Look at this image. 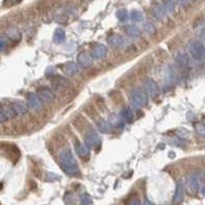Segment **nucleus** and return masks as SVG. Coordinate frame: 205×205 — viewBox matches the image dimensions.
Listing matches in <instances>:
<instances>
[{"label":"nucleus","mask_w":205,"mask_h":205,"mask_svg":"<svg viewBox=\"0 0 205 205\" xmlns=\"http://www.w3.org/2000/svg\"><path fill=\"white\" fill-rule=\"evenodd\" d=\"M64 202L67 204V205H71L72 203H74V196L72 193H66L65 196H64Z\"/></svg>","instance_id":"nucleus-29"},{"label":"nucleus","mask_w":205,"mask_h":205,"mask_svg":"<svg viewBox=\"0 0 205 205\" xmlns=\"http://www.w3.org/2000/svg\"><path fill=\"white\" fill-rule=\"evenodd\" d=\"M189 186L192 190H194V191H197V190L199 189V178H198V176H197V174H195V173L190 174Z\"/></svg>","instance_id":"nucleus-19"},{"label":"nucleus","mask_w":205,"mask_h":205,"mask_svg":"<svg viewBox=\"0 0 205 205\" xmlns=\"http://www.w3.org/2000/svg\"><path fill=\"white\" fill-rule=\"evenodd\" d=\"M204 125H205V120H204Z\"/></svg>","instance_id":"nucleus-39"},{"label":"nucleus","mask_w":205,"mask_h":205,"mask_svg":"<svg viewBox=\"0 0 205 205\" xmlns=\"http://www.w3.org/2000/svg\"><path fill=\"white\" fill-rule=\"evenodd\" d=\"M75 152L80 158H86L90 155V150H89V147L86 144L80 142V141H76L75 142Z\"/></svg>","instance_id":"nucleus-11"},{"label":"nucleus","mask_w":205,"mask_h":205,"mask_svg":"<svg viewBox=\"0 0 205 205\" xmlns=\"http://www.w3.org/2000/svg\"><path fill=\"white\" fill-rule=\"evenodd\" d=\"M13 107L17 110L18 114H24L27 113V110H28V106L26 105V104H24L23 102H16L13 105Z\"/></svg>","instance_id":"nucleus-21"},{"label":"nucleus","mask_w":205,"mask_h":205,"mask_svg":"<svg viewBox=\"0 0 205 205\" xmlns=\"http://www.w3.org/2000/svg\"><path fill=\"white\" fill-rule=\"evenodd\" d=\"M121 117L124 119L125 122H128V123L132 122V120H133V113H132L131 108H130V107H125L124 110L122 111V115H121Z\"/></svg>","instance_id":"nucleus-22"},{"label":"nucleus","mask_w":205,"mask_h":205,"mask_svg":"<svg viewBox=\"0 0 205 205\" xmlns=\"http://www.w3.org/2000/svg\"><path fill=\"white\" fill-rule=\"evenodd\" d=\"M7 40V36H5L4 34L1 35V40H0V43H1V51H3L5 48V42Z\"/></svg>","instance_id":"nucleus-34"},{"label":"nucleus","mask_w":205,"mask_h":205,"mask_svg":"<svg viewBox=\"0 0 205 205\" xmlns=\"http://www.w3.org/2000/svg\"><path fill=\"white\" fill-rule=\"evenodd\" d=\"M201 193H202L203 195L205 196V187H203L202 189H201Z\"/></svg>","instance_id":"nucleus-38"},{"label":"nucleus","mask_w":205,"mask_h":205,"mask_svg":"<svg viewBox=\"0 0 205 205\" xmlns=\"http://www.w3.org/2000/svg\"><path fill=\"white\" fill-rule=\"evenodd\" d=\"M125 32L128 34L130 37H138L140 35L139 29L134 25H128L125 28Z\"/></svg>","instance_id":"nucleus-20"},{"label":"nucleus","mask_w":205,"mask_h":205,"mask_svg":"<svg viewBox=\"0 0 205 205\" xmlns=\"http://www.w3.org/2000/svg\"><path fill=\"white\" fill-rule=\"evenodd\" d=\"M117 17L121 22H125L128 19V13L125 8H121L117 12Z\"/></svg>","instance_id":"nucleus-27"},{"label":"nucleus","mask_w":205,"mask_h":205,"mask_svg":"<svg viewBox=\"0 0 205 205\" xmlns=\"http://www.w3.org/2000/svg\"><path fill=\"white\" fill-rule=\"evenodd\" d=\"M46 180L47 181H55V180H60V176L57 175V174H55L54 172H47Z\"/></svg>","instance_id":"nucleus-30"},{"label":"nucleus","mask_w":205,"mask_h":205,"mask_svg":"<svg viewBox=\"0 0 205 205\" xmlns=\"http://www.w3.org/2000/svg\"><path fill=\"white\" fill-rule=\"evenodd\" d=\"M97 127H98L99 131L102 133H109L111 130V125L109 122H106L104 119H98L97 120Z\"/></svg>","instance_id":"nucleus-14"},{"label":"nucleus","mask_w":205,"mask_h":205,"mask_svg":"<svg viewBox=\"0 0 205 205\" xmlns=\"http://www.w3.org/2000/svg\"><path fill=\"white\" fill-rule=\"evenodd\" d=\"M188 48L191 56L196 60H202L205 58V47L198 40H191L188 43Z\"/></svg>","instance_id":"nucleus-3"},{"label":"nucleus","mask_w":205,"mask_h":205,"mask_svg":"<svg viewBox=\"0 0 205 205\" xmlns=\"http://www.w3.org/2000/svg\"><path fill=\"white\" fill-rule=\"evenodd\" d=\"M142 205H154V204H152V203L151 202V201H150V200H147V199H145V200H144V202H143V204H142Z\"/></svg>","instance_id":"nucleus-37"},{"label":"nucleus","mask_w":205,"mask_h":205,"mask_svg":"<svg viewBox=\"0 0 205 205\" xmlns=\"http://www.w3.org/2000/svg\"><path fill=\"white\" fill-rule=\"evenodd\" d=\"M63 71L67 74H75L79 72V66L73 62H68L63 66Z\"/></svg>","instance_id":"nucleus-18"},{"label":"nucleus","mask_w":205,"mask_h":205,"mask_svg":"<svg viewBox=\"0 0 205 205\" xmlns=\"http://www.w3.org/2000/svg\"><path fill=\"white\" fill-rule=\"evenodd\" d=\"M6 36L13 40H19L21 38V33L16 26L12 25L6 29Z\"/></svg>","instance_id":"nucleus-12"},{"label":"nucleus","mask_w":205,"mask_h":205,"mask_svg":"<svg viewBox=\"0 0 205 205\" xmlns=\"http://www.w3.org/2000/svg\"><path fill=\"white\" fill-rule=\"evenodd\" d=\"M101 143V139L95 130H91L85 134V144L88 147H98Z\"/></svg>","instance_id":"nucleus-4"},{"label":"nucleus","mask_w":205,"mask_h":205,"mask_svg":"<svg viewBox=\"0 0 205 205\" xmlns=\"http://www.w3.org/2000/svg\"><path fill=\"white\" fill-rule=\"evenodd\" d=\"M144 29H145V30H147V32H152V31L150 30V29H152V30L154 31V27H152V26L150 23H147V25H145V26H144Z\"/></svg>","instance_id":"nucleus-35"},{"label":"nucleus","mask_w":205,"mask_h":205,"mask_svg":"<svg viewBox=\"0 0 205 205\" xmlns=\"http://www.w3.org/2000/svg\"><path fill=\"white\" fill-rule=\"evenodd\" d=\"M176 134L180 137L181 139H186L189 136V132L186 129H178L176 131Z\"/></svg>","instance_id":"nucleus-33"},{"label":"nucleus","mask_w":205,"mask_h":205,"mask_svg":"<svg viewBox=\"0 0 205 205\" xmlns=\"http://www.w3.org/2000/svg\"><path fill=\"white\" fill-rule=\"evenodd\" d=\"M126 205H142L140 203V200L138 198H134V197H130V198L127 200Z\"/></svg>","instance_id":"nucleus-32"},{"label":"nucleus","mask_w":205,"mask_h":205,"mask_svg":"<svg viewBox=\"0 0 205 205\" xmlns=\"http://www.w3.org/2000/svg\"><path fill=\"white\" fill-rule=\"evenodd\" d=\"M130 18L134 22H141L143 17H142V14L139 10H132L131 14H130Z\"/></svg>","instance_id":"nucleus-26"},{"label":"nucleus","mask_w":205,"mask_h":205,"mask_svg":"<svg viewBox=\"0 0 205 205\" xmlns=\"http://www.w3.org/2000/svg\"><path fill=\"white\" fill-rule=\"evenodd\" d=\"M195 130L196 132L201 136H205V125L204 123H196L195 124Z\"/></svg>","instance_id":"nucleus-28"},{"label":"nucleus","mask_w":205,"mask_h":205,"mask_svg":"<svg viewBox=\"0 0 205 205\" xmlns=\"http://www.w3.org/2000/svg\"><path fill=\"white\" fill-rule=\"evenodd\" d=\"M65 39V32L62 30L61 28L56 29L55 34H54V40L56 42H62Z\"/></svg>","instance_id":"nucleus-24"},{"label":"nucleus","mask_w":205,"mask_h":205,"mask_svg":"<svg viewBox=\"0 0 205 205\" xmlns=\"http://www.w3.org/2000/svg\"><path fill=\"white\" fill-rule=\"evenodd\" d=\"M38 97L39 99L42 100V102L44 103H51L53 102L55 98H56V95L55 93L48 88H42L40 89L38 91Z\"/></svg>","instance_id":"nucleus-6"},{"label":"nucleus","mask_w":205,"mask_h":205,"mask_svg":"<svg viewBox=\"0 0 205 205\" xmlns=\"http://www.w3.org/2000/svg\"><path fill=\"white\" fill-rule=\"evenodd\" d=\"M175 62L177 63L178 66L180 67H187L189 65V57L188 55L184 53V52H180L176 55L175 57Z\"/></svg>","instance_id":"nucleus-15"},{"label":"nucleus","mask_w":205,"mask_h":205,"mask_svg":"<svg viewBox=\"0 0 205 205\" xmlns=\"http://www.w3.org/2000/svg\"><path fill=\"white\" fill-rule=\"evenodd\" d=\"M40 101H42V100H40L39 97L35 94H29L27 96L28 105L33 109H36V110L40 109V107H42V103H40Z\"/></svg>","instance_id":"nucleus-9"},{"label":"nucleus","mask_w":205,"mask_h":205,"mask_svg":"<svg viewBox=\"0 0 205 205\" xmlns=\"http://www.w3.org/2000/svg\"><path fill=\"white\" fill-rule=\"evenodd\" d=\"M106 54H107V48L103 44H97V46H95L92 48V53H91L92 57L97 59L105 57Z\"/></svg>","instance_id":"nucleus-8"},{"label":"nucleus","mask_w":205,"mask_h":205,"mask_svg":"<svg viewBox=\"0 0 205 205\" xmlns=\"http://www.w3.org/2000/svg\"><path fill=\"white\" fill-rule=\"evenodd\" d=\"M0 114H4L7 120H9V119H14L18 115L17 110L14 109L13 106H2L1 108H0Z\"/></svg>","instance_id":"nucleus-13"},{"label":"nucleus","mask_w":205,"mask_h":205,"mask_svg":"<svg viewBox=\"0 0 205 205\" xmlns=\"http://www.w3.org/2000/svg\"><path fill=\"white\" fill-rule=\"evenodd\" d=\"M143 89L148 95H151L152 97L157 96L158 93H159L158 85L156 84V81L152 80V79H145L143 80Z\"/></svg>","instance_id":"nucleus-5"},{"label":"nucleus","mask_w":205,"mask_h":205,"mask_svg":"<svg viewBox=\"0 0 205 205\" xmlns=\"http://www.w3.org/2000/svg\"><path fill=\"white\" fill-rule=\"evenodd\" d=\"M174 4H175V2H172V1H165L163 3V5H164V7H165L166 12H168V13H171L173 10Z\"/></svg>","instance_id":"nucleus-31"},{"label":"nucleus","mask_w":205,"mask_h":205,"mask_svg":"<svg viewBox=\"0 0 205 205\" xmlns=\"http://www.w3.org/2000/svg\"><path fill=\"white\" fill-rule=\"evenodd\" d=\"M58 160L59 164L62 170L70 175H75L80 172L79 165L73 158L72 152L69 148H63L58 152Z\"/></svg>","instance_id":"nucleus-1"},{"label":"nucleus","mask_w":205,"mask_h":205,"mask_svg":"<svg viewBox=\"0 0 205 205\" xmlns=\"http://www.w3.org/2000/svg\"><path fill=\"white\" fill-rule=\"evenodd\" d=\"M130 102H131V105L134 108H140L141 106L147 105L148 103L147 93L145 91L139 90V89H135L131 92Z\"/></svg>","instance_id":"nucleus-2"},{"label":"nucleus","mask_w":205,"mask_h":205,"mask_svg":"<svg viewBox=\"0 0 205 205\" xmlns=\"http://www.w3.org/2000/svg\"><path fill=\"white\" fill-rule=\"evenodd\" d=\"M165 13H166V9H165V7H164V5H158L154 8L155 17L159 19V20H161V19L165 17Z\"/></svg>","instance_id":"nucleus-23"},{"label":"nucleus","mask_w":205,"mask_h":205,"mask_svg":"<svg viewBox=\"0 0 205 205\" xmlns=\"http://www.w3.org/2000/svg\"><path fill=\"white\" fill-rule=\"evenodd\" d=\"M184 186H182V182L181 181H178L177 185H176V190H175V193H174V196H173V204L177 205V204H180L182 199H184Z\"/></svg>","instance_id":"nucleus-7"},{"label":"nucleus","mask_w":205,"mask_h":205,"mask_svg":"<svg viewBox=\"0 0 205 205\" xmlns=\"http://www.w3.org/2000/svg\"><path fill=\"white\" fill-rule=\"evenodd\" d=\"M108 43H109V46L114 47H121L122 44L124 43V38H123V36L119 35V34H113L111 36H109Z\"/></svg>","instance_id":"nucleus-16"},{"label":"nucleus","mask_w":205,"mask_h":205,"mask_svg":"<svg viewBox=\"0 0 205 205\" xmlns=\"http://www.w3.org/2000/svg\"><path fill=\"white\" fill-rule=\"evenodd\" d=\"M200 38H201V40H203V42H205V28L202 30V32H201V34H200Z\"/></svg>","instance_id":"nucleus-36"},{"label":"nucleus","mask_w":205,"mask_h":205,"mask_svg":"<svg viewBox=\"0 0 205 205\" xmlns=\"http://www.w3.org/2000/svg\"><path fill=\"white\" fill-rule=\"evenodd\" d=\"M80 204L81 205H93V200L92 197L90 196V194L84 193L80 196Z\"/></svg>","instance_id":"nucleus-25"},{"label":"nucleus","mask_w":205,"mask_h":205,"mask_svg":"<svg viewBox=\"0 0 205 205\" xmlns=\"http://www.w3.org/2000/svg\"><path fill=\"white\" fill-rule=\"evenodd\" d=\"M108 122L110 125H114L115 127H124V119L120 115L115 114H111L108 118Z\"/></svg>","instance_id":"nucleus-17"},{"label":"nucleus","mask_w":205,"mask_h":205,"mask_svg":"<svg viewBox=\"0 0 205 205\" xmlns=\"http://www.w3.org/2000/svg\"><path fill=\"white\" fill-rule=\"evenodd\" d=\"M92 55H90L88 52H83L77 57V62L83 67H89L92 64Z\"/></svg>","instance_id":"nucleus-10"}]
</instances>
